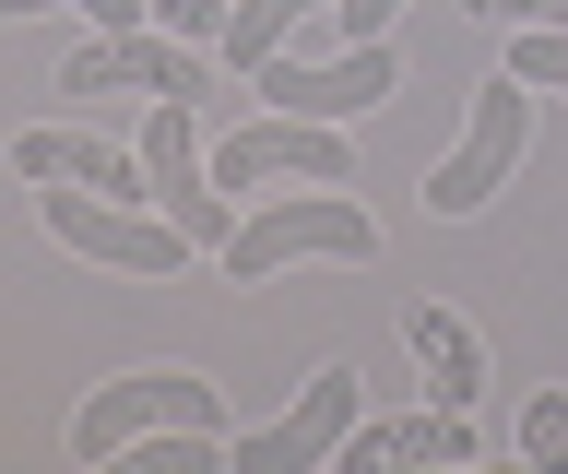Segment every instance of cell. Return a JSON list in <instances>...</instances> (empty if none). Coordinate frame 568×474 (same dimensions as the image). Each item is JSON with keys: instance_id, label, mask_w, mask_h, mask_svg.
I'll list each match as a JSON object with an SVG mask.
<instances>
[{"instance_id": "6da1fadb", "label": "cell", "mask_w": 568, "mask_h": 474, "mask_svg": "<svg viewBox=\"0 0 568 474\" xmlns=\"http://www.w3.org/2000/svg\"><path fill=\"white\" fill-rule=\"evenodd\" d=\"M225 285H273L284 261H379V214L332 179H284L273 202H248L237 238H225Z\"/></svg>"}, {"instance_id": "8fae6325", "label": "cell", "mask_w": 568, "mask_h": 474, "mask_svg": "<svg viewBox=\"0 0 568 474\" xmlns=\"http://www.w3.org/2000/svg\"><path fill=\"white\" fill-rule=\"evenodd\" d=\"M403 344H415V367H426V403H462V415H474V392H486V332L462 321V309H403Z\"/></svg>"}, {"instance_id": "8992f818", "label": "cell", "mask_w": 568, "mask_h": 474, "mask_svg": "<svg viewBox=\"0 0 568 474\" xmlns=\"http://www.w3.org/2000/svg\"><path fill=\"white\" fill-rule=\"evenodd\" d=\"M355 415H367V380L332 356V367H308V392L284 403L273 427L225 438V463H237V474H320L332 451H344V427H355Z\"/></svg>"}, {"instance_id": "52a82bcc", "label": "cell", "mask_w": 568, "mask_h": 474, "mask_svg": "<svg viewBox=\"0 0 568 474\" xmlns=\"http://www.w3.org/2000/svg\"><path fill=\"white\" fill-rule=\"evenodd\" d=\"M273 179H332V190H355V154H344L332 119H284V108L213 143V190H225V202H237V190H273Z\"/></svg>"}, {"instance_id": "3957f363", "label": "cell", "mask_w": 568, "mask_h": 474, "mask_svg": "<svg viewBox=\"0 0 568 474\" xmlns=\"http://www.w3.org/2000/svg\"><path fill=\"white\" fill-rule=\"evenodd\" d=\"M36 214H48V238H60L71 261H106V273H190V261H213L202 238L166 225L154 202H106V190H71V179L36 190Z\"/></svg>"}, {"instance_id": "e0dca14e", "label": "cell", "mask_w": 568, "mask_h": 474, "mask_svg": "<svg viewBox=\"0 0 568 474\" xmlns=\"http://www.w3.org/2000/svg\"><path fill=\"white\" fill-rule=\"evenodd\" d=\"M390 12H403V0H332V24H344V48H367V37H390Z\"/></svg>"}, {"instance_id": "5b68a950", "label": "cell", "mask_w": 568, "mask_h": 474, "mask_svg": "<svg viewBox=\"0 0 568 474\" xmlns=\"http://www.w3.org/2000/svg\"><path fill=\"white\" fill-rule=\"evenodd\" d=\"M60 95H213V48L166 37V24H119V37H83L60 60Z\"/></svg>"}, {"instance_id": "7a4b0ae2", "label": "cell", "mask_w": 568, "mask_h": 474, "mask_svg": "<svg viewBox=\"0 0 568 474\" xmlns=\"http://www.w3.org/2000/svg\"><path fill=\"white\" fill-rule=\"evenodd\" d=\"M178 427L225 438V392L202 367H131V380H95V403L71 415V463H131L142 438H178Z\"/></svg>"}, {"instance_id": "4fadbf2b", "label": "cell", "mask_w": 568, "mask_h": 474, "mask_svg": "<svg viewBox=\"0 0 568 474\" xmlns=\"http://www.w3.org/2000/svg\"><path fill=\"white\" fill-rule=\"evenodd\" d=\"M497 72H521L532 95H568V24H509V60Z\"/></svg>"}, {"instance_id": "9a60e30c", "label": "cell", "mask_w": 568, "mask_h": 474, "mask_svg": "<svg viewBox=\"0 0 568 474\" xmlns=\"http://www.w3.org/2000/svg\"><path fill=\"white\" fill-rule=\"evenodd\" d=\"M0 12H95V37H119V24H154L142 0H0Z\"/></svg>"}, {"instance_id": "277c9868", "label": "cell", "mask_w": 568, "mask_h": 474, "mask_svg": "<svg viewBox=\"0 0 568 474\" xmlns=\"http://www.w3.org/2000/svg\"><path fill=\"white\" fill-rule=\"evenodd\" d=\"M521 143H532V83L521 72H486L474 83V119H462V143L438 154V179H426V214H486L497 190H509V167H521Z\"/></svg>"}, {"instance_id": "ba28073f", "label": "cell", "mask_w": 568, "mask_h": 474, "mask_svg": "<svg viewBox=\"0 0 568 474\" xmlns=\"http://www.w3.org/2000/svg\"><path fill=\"white\" fill-rule=\"evenodd\" d=\"M390 83H403V60H390V37H367V48H344V60H261V72H248V95H261V108H284V119H332V131H344L355 108H379Z\"/></svg>"}, {"instance_id": "30bf717a", "label": "cell", "mask_w": 568, "mask_h": 474, "mask_svg": "<svg viewBox=\"0 0 568 474\" xmlns=\"http://www.w3.org/2000/svg\"><path fill=\"white\" fill-rule=\"evenodd\" d=\"M486 438H474V415L462 403H415V415H355L344 451H332V474H379V463H474Z\"/></svg>"}, {"instance_id": "2e32d148", "label": "cell", "mask_w": 568, "mask_h": 474, "mask_svg": "<svg viewBox=\"0 0 568 474\" xmlns=\"http://www.w3.org/2000/svg\"><path fill=\"white\" fill-rule=\"evenodd\" d=\"M474 24H568V0H462Z\"/></svg>"}, {"instance_id": "9c48e42d", "label": "cell", "mask_w": 568, "mask_h": 474, "mask_svg": "<svg viewBox=\"0 0 568 474\" xmlns=\"http://www.w3.org/2000/svg\"><path fill=\"white\" fill-rule=\"evenodd\" d=\"M12 179H71V190H106V202H154L142 179V143H106V131H71V119H36L24 143H12Z\"/></svg>"}, {"instance_id": "7c38bea8", "label": "cell", "mask_w": 568, "mask_h": 474, "mask_svg": "<svg viewBox=\"0 0 568 474\" xmlns=\"http://www.w3.org/2000/svg\"><path fill=\"white\" fill-rule=\"evenodd\" d=\"M320 0H237V12H225V48H213V60H225V72H261V60H273L284 37H296V24H308Z\"/></svg>"}, {"instance_id": "5bb4252c", "label": "cell", "mask_w": 568, "mask_h": 474, "mask_svg": "<svg viewBox=\"0 0 568 474\" xmlns=\"http://www.w3.org/2000/svg\"><path fill=\"white\" fill-rule=\"evenodd\" d=\"M521 463L532 474H568V392H532L521 403Z\"/></svg>"}]
</instances>
